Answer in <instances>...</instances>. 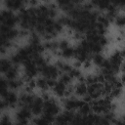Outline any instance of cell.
Here are the masks:
<instances>
[{
	"label": "cell",
	"instance_id": "5bb4252c",
	"mask_svg": "<svg viewBox=\"0 0 125 125\" xmlns=\"http://www.w3.org/2000/svg\"><path fill=\"white\" fill-rule=\"evenodd\" d=\"M112 23H114L115 26H117L118 28L123 29L124 23H125V19H124L123 12H120V13H118V14L115 16V18H114L113 21H112Z\"/></svg>",
	"mask_w": 125,
	"mask_h": 125
},
{
	"label": "cell",
	"instance_id": "8fae6325",
	"mask_svg": "<svg viewBox=\"0 0 125 125\" xmlns=\"http://www.w3.org/2000/svg\"><path fill=\"white\" fill-rule=\"evenodd\" d=\"M7 80H13L20 77V65H12V67L3 74Z\"/></svg>",
	"mask_w": 125,
	"mask_h": 125
},
{
	"label": "cell",
	"instance_id": "d6986e66",
	"mask_svg": "<svg viewBox=\"0 0 125 125\" xmlns=\"http://www.w3.org/2000/svg\"><path fill=\"white\" fill-rule=\"evenodd\" d=\"M14 121L12 120L9 113H2L0 115V125H13Z\"/></svg>",
	"mask_w": 125,
	"mask_h": 125
},
{
	"label": "cell",
	"instance_id": "7a4b0ae2",
	"mask_svg": "<svg viewBox=\"0 0 125 125\" xmlns=\"http://www.w3.org/2000/svg\"><path fill=\"white\" fill-rule=\"evenodd\" d=\"M61 109H62V105L53 97L48 101H44L43 103V112L45 113H49L56 116L62 111Z\"/></svg>",
	"mask_w": 125,
	"mask_h": 125
},
{
	"label": "cell",
	"instance_id": "52a82bcc",
	"mask_svg": "<svg viewBox=\"0 0 125 125\" xmlns=\"http://www.w3.org/2000/svg\"><path fill=\"white\" fill-rule=\"evenodd\" d=\"M23 85H24V82L21 76L16 79H13V80H8V89L11 91L18 92L19 90L22 89Z\"/></svg>",
	"mask_w": 125,
	"mask_h": 125
},
{
	"label": "cell",
	"instance_id": "ac0fdd59",
	"mask_svg": "<svg viewBox=\"0 0 125 125\" xmlns=\"http://www.w3.org/2000/svg\"><path fill=\"white\" fill-rule=\"evenodd\" d=\"M57 80L60 81V82H62V83L64 84L65 86L71 84V82H72V79L70 78V76L68 75V73H63V72L60 73V75H59V77H58Z\"/></svg>",
	"mask_w": 125,
	"mask_h": 125
},
{
	"label": "cell",
	"instance_id": "30bf717a",
	"mask_svg": "<svg viewBox=\"0 0 125 125\" xmlns=\"http://www.w3.org/2000/svg\"><path fill=\"white\" fill-rule=\"evenodd\" d=\"M105 57L103 55V53H98V54H92L91 55V62L93 65L97 66L98 68H101L105 61Z\"/></svg>",
	"mask_w": 125,
	"mask_h": 125
},
{
	"label": "cell",
	"instance_id": "e0dca14e",
	"mask_svg": "<svg viewBox=\"0 0 125 125\" xmlns=\"http://www.w3.org/2000/svg\"><path fill=\"white\" fill-rule=\"evenodd\" d=\"M68 75L70 76V78H71L72 80H78V79L83 75V73H82L81 68H75V67H72L71 70L68 72Z\"/></svg>",
	"mask_w": 125,
	"mask_h": 125
},
{
	"label": "cell",
	"instance_id": "603a6c76",
	"mask_svg": "<svg viewBox=\"0 0 125 125\" xmlns=\"http://www.w3.org/2000/svg\"><path fill=\"white\" fill-rule=\"evenodd\" d=\"M6 108H7V105H6L5 102H4V100L2 98H0V115L2 114V111L4 109H6Z\"/></svg>",
	"mask_w": 125,
	"mask_h": 125
},
{
	"label": "cell",
	"instance_id": "ba28073f",
	"mask_svg": "<svg viewBox=\"0 0 125 125\" xmlns=\"http://www.w3.org/2000/svg\"><path fill=\"white\" fill-rule=\"evenodd\" d=\"M51 90L53 91V93H54V95H55L56 97H58V98H60V99H62V98H64V95H65L66 86H65L64 84H62V82H60V81L57 80L55 86H54Z\"/></svg>",
	"mask_w": 125,
	"mask_h": 125
},
{
	"label": "cell",
	"instance_id": "277c9868",
	"mask_svg": "<svg viewBox=\"0 0 125 125\" xmlns=\"http://www.w3.org/2000/svg\"><path fill=\"white\" fill-rule=\"evenodd\" d=\"M43 103L44 101L39 95H36L33 102L29 105V109L33 116H40L43 112Z\"/></svg>",
	"mask_w": 125,
	"mask_h": 125
},
{
	"label": "cell",
	"instance_id": "2e32d148",
	"mask_svg": "<svg viewBox=\"0 0 125 125\" xmlns=\"http://www.w3.org/2000/svg\"><path fill=\"white\" fill-rule=\"evenodd\" d=\"M77 112H78L80 115H82V116H85V115L89 114L90 112H92V111H91V105H90V104L83 102L82 104L80 105V107L78 108Z\"/></svg>",
	"mask_w": 125,
	"mask_h": 125
},
{
	"label": "cell",
	"instance_id": "9c48e42d",
	"mask_svg": "<svg viewBox=\"0 0 125 125\" xmlns=\"http://www.w3.org/2000/svg\"><path fill=\"white\" fill-rule=\"evenodd\" d=\"M59 56L61 57V59L64 60V61L73 59L74 58V46L69 45L68 47L61 50L60 53H59Z\"/></svg>",
	"mask_w": 125,
	"mask_h": 125
},
{
	"label": "cell",
	"instance_id": "44dd1931",
	"mask_svg": "<svg viewBox=\"0 0 125 125\" xmlns=\"http://www.w3.org/2000/svg\"><path fill=\"white\" fill-rule=\"evenodd\" d=\"M58 44H59V51L68 47L70 45V42L67 38H60L58 39Z\"/></svg>",
	"mask_w": 125,
	"mask_h": 125
},
{
	"label": "cell",
	"instance_id": "7c38bea8",
	"mask_svg": "<svg viewBox=\"0 0 125 125\" xmlns=\"http://www.w3.org/2000/svg\"><path fill=\"white\" fill-rule=\"evenodd\" d=\"M12 65L13 64H12V62H11L9 58H7V57L0 58V73L1 74L6 73L12 67Z\"/></svg>",
	"mask_w": 125,
	"mask_h": 125
},
{
	"label": "cell",
	"instance_id": "9a60e30c",
	"mask_svg": "<svg viewBox=\"0 0 125 125\" xmlns=\"http://www.w3.org/2000/svg\"><path fill=\"white\" fill-rule=\"evenodd\" d=\"M8 91V80L3 75H0V98H3Z\"/></svg>",
	"mask_w": 125,
	"mask_h": 125
},
{
	"label": "cell",
	"instance_id": "6da1fadb",
	"mask_svg": "<svg viewBox=\"0 0 125 125\" xmlns=\"http://www.w3.org/2000/svg\"><path fill=\"white\" fill-rule=\"evenodd\" d=\"M83 101L79 98H76L75 96L67 97V98H62V106L63 107L64 110L68 111H77L80 105L82 104Z\"/></svg>",
	"mask_w": 125,
	"mask_h": 125
},
{
	"label": "cell",
	"instance_id": "4fadbf2b",
	"mask_svg": "<svg viewBox=\"0 0 125 125\" xmlns=\"http://www.w3.org/2000/svg\"><path fill=\"white\" fill-rule=\"evenodd\" d=\"M35 85H36V88H38L40 91H49L47 86V79L44 78L43 76L39 75L35 78Z\"/></svg>",
	"mask_w": 125,
	"mask_h": 125
},
{
	"label": "cell",
	"instance_id": "ffe728a7",
	"mask_svg": "<svg viewBox=\"0 0 125 125\" xmlns=\"http://www.w3.org/2000/svg\"><path fill=\"white\" fill-rule=\"evenodd\" d=\"M32 125H53L50 122H48L46 119H44L41 115L40 116H33L31 119Z\"/></svg>",
	"mask_w": 125,
	"mask_h": 125
},
{
	"label": "cell",
	"instance_id": "5b68a950",
	"mask_svg": "<svg viewBox=\"0 0 125 125\" xmlns=\"http://www.w3.org/2000/svg\"><path fill=\"white\" fill-rule=\"evenodd\" d=\"M86 94H87V84L85 82L77 81L75 84H73V96L82 99Z\"/></svg>",
	"mask_w": 125,
	"mask_h": 125
},
{
	"label": "cell",
	"instance_id": "3957f363",
	"mask_svg": "<svg viewBox=\"0 0 125 125\" xmlns=\"http://www.w3.org/2000/svg\"><path fill=\"white\" fill-rule=\"evenodd\" d=\"M7 105V108H15L18 107V104H19V94L15 91H11L9 90L5 96L2 98Z\"/></svg>",
	"mask_w": 125,
	"mask_h": 125
},
{
	"label": "cell",
	"instance_id": "7402d4cb",
	"mask_svg": "<svg viewBox=\"0 0 125 125\" xmlns=\"http://www.w3.org/2000/svg\"><path fill=\"white\" fill-rule=\"evenodd\" d=\"M93 66H94V65H93V63H92V62H91V58H90L89 60L85 61V62L82 63V66H81V67H83L84 69L88 70V69H91Z\"/></svg>",
	"mask_w": 125,
	"mask_h": 125
},
{
	"label": "cell",
	"instance_id": "8992f818",
	"mask_svg": "<svg viewBox=\"0 0 125 125\" xmlns=\"http://www.w3.org/2000/svg\"><path fill=\"white\" fill-rule=\"evenodd\" d=\"M25 2L21 1V0H6L4 2V8L9 9L13 12H18L19 10H21L22 7L25 6Z\"/></svg>",
	"mask_w": 125,
	"mask_h": 125
}]
</instances>
